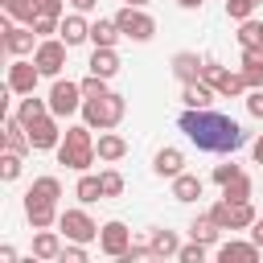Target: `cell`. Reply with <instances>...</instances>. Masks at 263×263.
<instances>
[{
  "instance_id": "32",
  "label": "cell",
  "mask_w": 263,
  "mask_h": 263,
  "mask_svg": "<svg viewBox=\"0 0 263 263\" xmlns=\"http://www.w3.org/2000/svg\"><path fill=\"white\" fill-rule=\"evenodd\" d=\"M29 197H45V201H58L62 197V181L58 177H37L29 185Z\"/></svg>"
},
{
  "instance_id": "49",
  "label": "cell",
  "mask_w": 263,
  "mask_h": 263,
  "mask_svg": "<svg viewBox=\"0 0 263 263\" xmlns=\"http://www.w3.org/2000/svg\"><path fill=\"white\" fill-rule=\"evenodd\" d=\"M66 4H74V8H78V12H90V8H95V4H99V0H66Z\"/></svg>"
},
{
  "instance_id": "1",
  "label": "cell",
  "mask_w": 263,
  "mask_h": 263,
  "mask_svg": "<svg viewBox=\"0 0 263 263\" xmlns=\"http://www.w3.org/2000/svg\"><path fill=\"white\" fill-rule=\"evenodd\" d=\"M177 127L189 136V144H197L201 152H238L242 144H247V132H242V123L238 119H230V115H222V111H214V107H185L181 111V119H177Z\"/></svg>"
},
{
  "instance_id": "17",
  "label": "cell",
  "mask_w": 263,
  "mask_h": 263,
  "mask_svg": "<svg viewBox=\"0 0 263 263\" xmlns=\"http://www.w3.org/2000/svg\"><path fill=\"white\" fill-rule=\"evenodd\" d=\"M152 173L173 181L177 173H185V152H181V148H160V152L152 156Z\"/></svg>"
},
{
  "instance_id": "48",
  "label": "cell",
  "mask_w": 263,
  "mask_h": 263,
  "mask_svg": "<svg viewBox=\"0 0 263 263\" xmlns=\"http://www.w3.org/2000/svg\"><path fill=\"white\" fill-rule=\"evenodd\" d=\"M251 238L263 247V218H255V226H251Z\"/></svg>"
},
{
  "instance_id": "41",
  "label": "cell",
  "mask_w": 263,
  "mask_h": 263,
  "mask_svg": "<svg viewBox=\"0 0 263 263\" xmlns=\"http://www.w3.org/2000/svg\"><path fill=\"white\" fill-rule=\"evenodd\" d=\"M58 259H62V263H86V242H70V247H62Z\"/></svg>"
},
{
  "instance_id": "35",
  "label": "cell",
  "mask_w": 263,
  "mask_h": 263,
  "mask_svg": "<svg viewBox=\"0 0 263 263\" xmlns=\"http://www.w3.org/2000/svg\"><path fill=\"white\" fill-rule=\"evenodd\" d=\"M78 86H82L86 99H103V95H111V90H107V78H99V74H86Z\"/></svg>"
},
{
  "instance_id": "13",
  "label": "cell",
  "mask_w": 263,
  "mask_h": 263,
  "mask_svg": "<svg viewBox=\"0 0 263 263\" xmlns=\"http://www.w3.org/2000/svg\"><path fill=\"white\" fill-rule=\"evenodd\" d=\"M259 242L251 238V242H238V238H230V242H218V259L222 263H255L259 259Z\"/></svg>"
},
{
  "instance_id": "2",
  "label": "cell",
  "mask_w": 263,
  "mask_h": 263,
  "mask_svg": "<svg viewBox=\"0 0 263 263\" xmlns=\"http://www.w3.org/2000/svg\"><path fill=\"white\" fill-rule=\"evenodd\" d=\"M90 132H95L90 123L66 127V132H62V144H58V164H66V168H74V173H90V164L99 160Z\"/></svg>"
},
{
  "instance_id": "15",
  "label": "cell",
  "mask_w": 263,
  "mask_h": 263,
  "mask_svg": "<svg viewBox=\"0 0 263 263\" xmlns=\"http://www.w3.org/2000/svg\"><path fill=\"white\" fill-rule=\"evenodd\" d=\"M58 37H62L66 45H82V41H90V25H86V16H82V12H70V16H62V25H58Z\"/></svg>"
},
{
  "instance_id": "18",
  "label": "cell",
  "mask_w": 263,
  "mask_h": 263,
  "mask_svg": "<svg viewBox=\"0 0 263 263\" xmlns=\"http://www.w3.org/2000/svg\"><path fill=\"white\" fill-rule=\"evenodd\" d=\"M90 74H99V78H115L119 74V53L111 49V45H95V53H90Z\"/></svg>"
},
{
  "instance_id": "19",
  "label": "cell",
  "mask_w": 263,
  "mask_h": 263,
  "mask_svg": "<svg viewBox=\"0 0 263 263\" xmlns=\"http://www.w3.org/2000/svg\"><path fill=\"white\" fill-rule=\"evenodd\" d=\"M58 255H62V234L49 230V226H41L33 234V259H58Z\"/></svg>"
},
{
  "instance_id": "33",
  "label": "cell",
  "mask_w": 263,
  "mask_h": 263,
  "mask_svg": "<svg viewBox=\"0 0 263 263\" xmlns=\"http://www.w3.org/2000/svg\"><path fill=\"white\" fill-rule=\"evenodd\" d=\"M0 4H4V12H8L12 21H21V25H33V21H37L33 0H0Z\"/></svg>"
},
{
  "instance_id": "14",
  "label": "cell",
  "mask_w": 263,
  "mask_h": 263,
  "mask_svg": "<svg viewBox=\"0 0 263 263\" xmlns=\"http://www.w3.org/2000/svg\"><path fill=\"white\" fill-rule=\"evenodd\" d=\"M214 99H218V90L205 82V78H197V82H181V103L185 107H214Z\"/></svg>"
},
{
  "instance_id": "16",
  "label": "cell",
  "mask_w": 263,
  "mask_h": 263,
  "mask_svg": "<svg viewBox=\"0 0 263 263\" xmlns=\"http://www.w3.org/2000/svg\"><path fill=\"white\" fill-rule=\"evenodd\" d=\"M95 152H99V160L115 164V160H123V156H127V140H123L119 132H99V140H95Z\"/></svg>"
},
{
  "instance_id": "6",
  "label": "cell",
  "mask_w": 263,
  "mask_h": 263,
  "mask_svg": "<svg viewBox=\"0 0 263 263\" xmlns=\"http://www.w3.org/2000/svg\"><path fill=\"white\" fill-rule=\"evenodd\" d=\"M58 230H62L70 242H95L103 226H99L86 210H62V214H58Z\"/></svg>"
},
{
  "instance_id": "3",
  "label": "cell",
  "mask_w": 263,
  "mask_h": 263,
  "mask_svg": "<svg viewBox=\"0 0 263 263\" xmlns=\"http://www.w3.org/2000/svg\"><path fill=\"white\" fill-rule=\"evenodd\" d=\"M127 115V99L123 95H103V99H86L82 103V123H90V127H99V132H111V127H119V119Z\"/></svg>"
},
{
  "instance_id": "29",
  "label": "cell",
  "mask_w": 263,
  "mask_h": 263,
  "mask_svg": "<svg viewBox=\"0 0 263 263\" xmlns=\"http://www.w3.org/2000/svg\"><path fill=\"white\" fill-rule=\"evenodd\" d=\"M255 205L251 201H230V230H251L255 226Z\"/></svg>"
},
{
  "instance_id": "36",
  "label": "cell",
  "mask_w": 263,
  "mask_h": 263,
  "mask_svg": "<svg viewBox=\"0 0 263 263\" xmlns=\"http://www.w3.org/2000/svg\"><path fill=\"white\" fill-rule=\"evenodd\" d=\"M205 251H210V247L193 238V242H185V247L177 251V259H181V263H205Z\"/></svg>"
},
{
  "instance_id": "40",
  "label": "cell",
  "mask_w": 263,
  "mask_h": 263,
  "mask_svg": "<svg viewBox=\"0 0 263 263\" xmlns=\"http://www.w3.org/2000/svg\"><path fill=\"white\" fill-rule=\"evenodd\" d=\"M210 218H214L222 230H230V201H226V197H222V201H214V205H210Z\"/></svg>"
},
{
  "instance_id": "46",
  "label": "cell",
  "mask_w": 263,
  "mask_h": 263,
  "mask_svg": "<svg viewBox=\"0 0 263 263\" xmlns=\"http://www.w3.org/2000/svg\"><path fill=\"white\" fill-rule=\"evenodd\" d=\"M0 263H16V247L4 242V247H0Z\"/></svg>"
},
{
  "instance_id": "38",
  "label": "cell",
  "mask_w": 263,
  "mask_h": 263,
  "mask_svg": "<svg viewBox=\"0 0 263 263\" xmlns=\"http://www.w3.org/2000/svg\"><path fill=\"white\" fill-rule=\"evenodd\" d=\"M99 177H103V193H107V197H119V193H123V173H115V168H103Z\"/></svg>"
},
{
  "instance_id": "42",
  "label": "cell",
  "mask_w": 263,
  "mask_h": 263,
  "mask_svg": "<svg viewBox=\"0 0 263 263\" xmlns=\"http://www.w3.org/2000/svg\"><path fill=\"white\" fill-rule=\"evenodd\" d=\"M238 173H242V168H238L234 160H226V164H218V168H214V181H218V185H226V181H234Z\"/></svg>"
},
{
  "instance_id": "21",
  "label": "cell",
  "mask_w": 263,
  "mask_h": 263,
  "mask_svg": "<svg viewBox=\"0 0 263 263\" xmlns=\"http://www.w3.org/2000/svg\"><path fill=\"white\" fill-rule=\"evenodd\" d=\"M201 58L197 53H189V49H181V53H173V74L181 78V82H197L201 78Z\"/></svg>"
},
{
  "instance_id": "26",
  "label": "cell",
  "mask_w": 263,
  "mask_h": 263,
  "mask_svg": "<svg viewBox=\"0 0 263 263\" xmlns=\"http://www.w3.org/2000/svg\"><path fill=\"white\" fill-rule=\"evenodd\" d=\"M214 90H218L222 99H238V95H242V90H251V86H247L242 70H222V78L214 82Z\"/></svg>"
},
{
  "instance_id": "34",
  "label": "cell",
  "mask_w": 263,
  "mask_h": 263,
  "mask_svg": "<svg viewBox=\"0 0 263 263\" xmlns=\"http://www.w3.org/2000/svg\"><path fill=\"white\" fill-rule=\"evenodd\" d=\"M21 164H25V156L12 152V148H4V156H0V181H16L21 177Z\"/></svg>"
},
{
  "instance_id": "47",
  "label": "cell",
  "mask_w": 263,
  "mask_h": 263,
  "mask_svg": "<svg viewBox=\"0 0 263 263\" xmlns=\"http://www.w3.org/2000/svg\"><path fill=\"white\" fill-rule=\"evenodd\" d=\"M251 156H255V164H263V136H255V144H251Z\"/></svg>"
},
{
  "instance_id": "5",
  "label": "cell",
  "mask_w": 263,
  "mask_h": 263,
  "mask_svg": "<svg viewBox=\"0 0 263 263\" xmlns=\"http://www.w3.org/2000/svg\"><path fill=\"white\" fill-rule=\"evenodd\" d=\"M82 103H86V95H82L78 82H70V78H53V86H49V111H53L58 119L82 111Z\"/></svg>"
},
{
  "instance_id": "27",
  "label": "cell",
  "mask_w": 263,
  "mask_h": 263,
  "mask_svg": "<svg viewBox=\"0 0 263 263\" xmlns=\"http://www.w3.org/2000/svg\"><path fill=\"white\" fill-rule=\"evenodd\" d=\"M16 115H21V123H33V119L49 115V99H37V90H33V95H25V99H21Z\"/></svg>"
},
{
  "instance_id": "51",
  "label": "cell",
  "mask_w": 263,
  "mask_h": 263,
  "mask_svg": "<svg viewBox=\"0 0 263 263\" xmlns=\"http://www.w3.org/2000/svg\"><path fill=\"white\" fill-rule=\"evenodd\" d=\"M123 4H136V8H144V4H148V0H123Z\"/></svg>"
},
{
  "instance_id": "23",
  "label": "cell",
  "mask_w": 263,
  "mask_h": 263,
  "mask_svg": "<svg viewBox=\"0 0 263 263\" xmlns=\"http://www.w3.org/2000/svg\"><path fill=\"white\" fill-rule=\"evenodd\" d=\"M74 197L82 201V205H95V201H103L107 193H103V177H95V173H82L78 177V185H74Z\"/></svg>"
},
{
  "instance_id": "31",
  "label": "cell",
  "mask_w": 263,
  "mask_h": 263,
  "mask_svg": "<svg viewBox=\"0 0 263 263\" xmlns=\"http://www.w3.org/2000/svg\"><path fill=\"white\" fill-rule=\"evenodd\" d=\"M238 45H242V49H251V45H263V21H255V16L238 21Z\"/></svg>"
},
{
  "instance_id": "7",
  "label": "cell",
  "mask_w": 263,
  "mask_h": 263,
  "mask_svg": "<svg viewBox=\"0 0 263 263\" xmlns=\"http://www.w3.org/2000/svg\"><path fill=\"white\" fill-rule=\"evenodd\" d=\"M115 25H119V33L132 37V41H148V37L156 33V21H152L144 8H136V4H123V8L115 12Z\"/></svg>"
},
{
  "instance_id": "10",
  "label": "cell",
  "mask_w": 263,
  "mask_h": 263,
  "mask_svg": "<svg viewBox=\"0 0 263 263\" xmlns=\"http://www.w3.org/2000/svg\"><path fill=\"white\" fill-rule=\"evenodd\" d=\"M127 247H132V230H127L123 222H107V226L99 230V251H103V255L119 259Z\"/></svg>"
},
{
  "instance_id": "8",
  "label": "cell",
  "mask_w": 263,
  "mask_h": 263,
  "mask_svg": "<svg viewBox=\"0 0 263 263\" xmlns=\"http://www.w3.org/2000/svg\"><path fill=\"white\" fill-rule=\"evenodd\" d=\"M29 127V140H33V152H49V148H58L62 144V127H58V115L49 111V115H41V119H33V123H25Z\"/></svg>"
},
{
  "instance_id": "39",
  "label": "cell",
  "mask_w": 263,
  "mask_h": 263,
  "mask_svg": "<svg viewBox=\"0 0 263 263\" xmlns=\"http://www.w3.org/2000/svg\"><path fill=\"white\" fill-rule=\"evenodd\" d=\"M58 25H62V16H41V12H37L33 33H37V37H49V33H58Z\"/></svg>"
},
{
  "instance_id": "9",
  "label": "cell",
  "mask_w": 263,
  "mask_h": 263,
  "mask_svg": "<svg viewBox=\"0 0 263 263\" xmlns=\"http://www.w3.org/2000/svg\"><path fill=\"white\" fill-rule=\"evenodd\" d=\"M37 82H41V70H37V62H25V58H16V62L8 66V86H12V95H33V90H37Z\"/></svg>"
},
{
  "instance_id": "11",
  "label": "cell",
  "mask_w": 263,
  "mask_h": 263,
  "mask_svg": "<svg viewBox=\"0 0 263 263\" xmlns=\"http://www.w3.org/2000/svg\"><path fill=\"white\" fill-rule=\"evenodd\" d=\"M58 201H45V197H29L25 193V218H29V226L33 230H41V226H58Z\"/></svg>"
},
{
  "instance_id": "20",
  "label": "cell",
  "mask_w": 263,
  "mask_h": 263,
  "mask_svg": "<svg viewBox=\"0 0 263 263\" xmlns=\"http://www.w3.org/2000/svg\"><path fill=\"white\" fill-rule=\"evenodd\" d=\"M242 78H247V86H251V90H255V86H263V45L242 49Z\"/></svg>"
},
{
  "instance_id": "12",
  "label": "cell",
  "mask_w": 263,
  "mask_h": 263,
  "mask_svg": "<svg viewBox=\"0 0 263 263\" xmlns=\"http://www.w3.org/2000/svg\"><path fill=\"white\" fill-rule=\"evenodd\" d=\"M37 33H33V25H12L8 33H4V49L12 53V58H25V53H33L37 49Z\"/></svg>"
},
{
  "instance_id": "45",
  "label": "cell",
  "mask_w": 263,
  "mask_h": 263,
  "mask_svg": "<svg viewBox=\"0 0 263 263\" xmlns=\"http://www.w3.org/2000/svg\"><path fill=\"white\" fill-rule=\"evenodd\" d=\"M222 70H226V66H218V62H205V66H201V78H205V82L214 86V82L222 78Z\"/></svg>"
},
{
  "instance_id": "44",
  "label": "cell",
  "mask_w": 263,
  "mask_h": 263,
  "mask_svg": "<svg viewBox=\"0 0 263 263\" xmlns=\"http://www.w3.org/2000/svg\"><path fill=\"white\" fill-rule=\"evenodd\" d=\"M33 8L41 16H62V0H33Z\"/></svg>"
},
{
  "instance_id": "52",
  "label": "cell",
  "mask_w": 263,
  "mask_h": 263,
  "mask_svg": "<svg viewBox=\"0 0 263 263\" xmlns=\"http://www.w3.org/2000/svg\"><path fill=\"white\" fill-rule=\"evenodd\" d=\"M255 4H263V0H255Z\"/></svg>"
},
{
  "instance_id": "25",
  "label": "cell",
  "mask_w": 263,
  "mask_h": 263,
  "mask_svg": "<svg viewBox=\"0 0 263 263\" xmlns=\"http://www.w3.org/2000/svg\"><path fill=\"white\" fill-rule=\"evenodd\" d=\"M201 189H205V185H201V177H193V173H177V177H173V197H177V201H197Z\"/></svg>"
},
{
  "instance_id": "28",
  "label": "cell",
  "mask_w": 263,
  "mask_h": 263,
  "mask_svg": "<svg viewBox=\"0 0 263 263\" xmlns=\"http://www.w3.org/2000/svg\"><path fill=\"white\" fill-rule=\"evenodd\" d=\"M119 37H123V33H119L115 16H111V21H95V25H90V41H95V45H111V49H115V41H119Z\"/></svg>"
},
{
  "instance_id": "22",
  "label": "cell",
  "mask_w": 263,
  "mask_h": 263,
  "mask_svg": "<svg viewBox=\"0 0 263 263\" xmlns=\"http://www.w3.org/2000/svg\"><path fill=\"white\" fill-rule=\"evenodd\" d=\"M148 247H152V259H177L181 238H177L173 230H152V234H148Z\"/></svg>"
},
{
  "instance_id": "37",
  "label": "cell",
  "mask_w": 263,
  "mask_h": 263,
  "mask_svg": "<svg viewBox=\"0 0 263 263\" xmlns=\"http://www.w3.org/2000/svg\"><path fill=\"white\" fill-rule=\"evenodd\" d=\"M255 0H226V16L230 21H247V16H255Z\"/></svg>"
},
{
  "instance_id": "43",
  "label": "cell",
  "mask_w": 263,
  "mask_h": 263,
  "mask_svg": "<svg viewBox=\"0 0 263 263\" xmlns=\"http://www.w3.org/2000/svg\"><path fill=\"white\" fill-rule=\"evenodd\" d=\"M247 111H251L255 119H263V86H255V90H247Z\"/></svg>"
},
{
  "instance_id": "24",
  "label": "cell",
  "mask_w": 263,
  "mask_h": 263,
  "mask_svg": "<svg viewBox=\"0 0 263 263\" xmlns=\"http://www.w3.org/2000/svg\"><path fill=\"white\" fill-rule=\"evenodd\" d=\"M218 234H222V226H218L210 214H197V218L189 222V238H197V242H205V247H218Z\"/></svg>"
},
{
  "instance_id": "50",
  "label": "cell",
  "mask_w": 263,
  "mask_h": 263,
  "mask_svg": "<svg viewBox=\"0 0 263 263\" xmlns=\"http://www.w3.org/2000/svg\"><path fill=\"white\" fill-rule=\"evenodd\" d=\"M181 8H201V0H177Z\"/></svg>"
},
{
  "instance_id": "30",
  "label": "cell",
  "mask_w": 263,
  "mask_h": 263,
  "mask_svg": "<svg viewBox=\"0 0 263 263\" xmlns=\"http://www.w3.org/2000/svg\"><path fill=\"white\" fill-rule=\"evenodd\" d=\"M251 189H255V185H251V177H247V173H238L234 181H226V185H222V197H226V201H251Z\"/></svg>"
},
{
  "instance_id": "4",
  "label": "cell",
  "mask_w": 263,
  "mask_h": 263,
  "mask_svg": "<svg viewBox=\"0 0 263 263\" xmlns=\"http://www.w3.org/2000/svg\"><path fill=\"white\" fill-rule=\"evenodd\" d=\"M66 41L62 37H41L37 41V49H33V62H37V70L45 74V78H62V70H66Z\"/></svg>"
}]
</instances>
